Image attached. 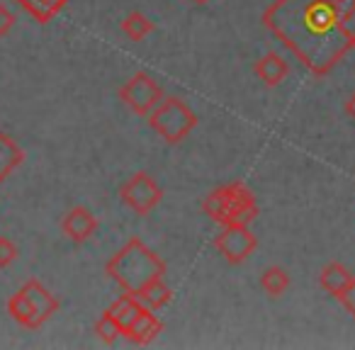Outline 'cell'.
Segmentation results:
<instances>
[{
	"label": "cell",
	"instance_id": "23",
	"mask_svg": "<svg viewBox=\"0 0 355 350\" xmlns=\"http://www.w3.org/2000/svg\"><path fill=\"white\" fill-rule=\"evenodd\" d=\"M12 25H15V15L10 12V8L0 6V37H6L12 30Z\"/></svg>",
	"mask_w": 355,
	"mask_h": 350
},
{
	"label": "cell",
	"instance_id": "17",
	"mask_svg": "<svg viewBox=\"0 0 355 350\" xmlns=\"http://www.w3.org/2000/svg\"><path fill=\"white\" fill-rule=\"evenodd\" d=\"M171 287L166 285V280L163 277H158V280H153V282H148L146 287H144L141 292L137 295V299L141 301L146 309H151V311H158V309H163V306L171 301Z\"/></svg>",
	"mask_w": 355,
	"mask_h": 350
},
{
	"label": "cell",
	"instance_id": "24",
	"mask_svg": "<svg viewBox=\"0 0 355 350\" xmlns=\"http://www.w3.org/2000/svg\"><path fill=\"white\" fill-rule=\"evenodd\" d=\"M345 114H348V117L355 122V93L350 95L348 100H345Z\"/></svg>",
	"mask_w": 355,
	"mask_h": 350
},
{
	"label": "cell",
	"instance_id": "10",
	"mask_svg": "<svg viewBox=\"0 0 355 350\" xmlns=\"http://www.w3.org/2000/svg\"><path fill=\"white\" fill-rule=\"evenodd\" d=\"M161 331H163V321L158 319L151 309L144 306V309L139 311V316L129 324V329L124 331L122 335L127 340H132L134 345H146V343H151L153 338H158Z\"/></svg>",
	"mask_w": 355,
	"mask_h": 350
},
{
	"label": "cell",
	"instance_id": "13",
	"mask_svg": "<svg viewBox=\"0 0 355 350\" xmlns=\"http://www.w3.org/2000/svg\"><path fill=\"white\" fill-rule=\"evenodd\" d=\"M15 3L32 17V20H37L40 25H46V22H51L66 6H69L71 0H15Z\"/></svg>",
	"mask_w": 355,
	"mask_h": 350
},
{
	"label": "cell",
	"instance_id": "15",
	"mask_svg": "<svg viewBox=\"0 0 355 350\" xmlns=\"http://www.w3.org/2000/svg\"><path fill=\"white\" fill-rule=\"evenodd\" d=\"M144 309V304L137 299L134 295H129V292H124V295H119L117 299H114V304L110 306V314H112V319L119 324V329H122V333L129 329V324H132L134 319L139 316V311Z\"/></svg>",
	"mask_w": 355,
	"mask_h": 350
},
{
	"label": "cell",
	"instance_id": "6",
	"mask_svg": "<svg viewBox=\"0 0 355 350\" xmlns=\"http://www.w3.org/2000/svg\"><path fill=\"white\" fill-rule=\"evenodd\" d=\"M163 198V190L148 173H137L119 188V200L132 209L134 214H148Z\"/></svg>",
	"mask_w": 355,
	"mask_h": 350
},
{
	"label": "cell",
	"instance_id": "4",
	"mask_svg": "<svg viewBox=\"0 0 355 350\" xmlns=\"http://www.w3.org/2000/svg\"><path fill=\"white\" fill-rule=\"evenodd\" d=\"M119 100L139 117H148L153 107L163 100V88L148 73H134L119 88Z\"/></svg>",
	"mask_w": 355,
	"mask_h": 350
},
{
	"label": "cell",
	"instance_id": "11",
	"mask_svg": "<svg viewBox=\"0 0 355 350\" xmlns=\"http://www.w3.org/2000/svg\"><path fill=\"white\" fill-rule=\"evenodd\" d=\"M253 71H256V76L268 85V88H275V85H280L282 80L287 78V73H290V66H287V61L282 59L280 54H275V51H268L266 56H261V59L256 61Z\"/></svg>",
	"mask_w": 355,
	"mask_h": 350
},
{
	"label": "cell",
	"instance_id": "9",
	"mask_svg": "<svg viewBox=\"0 0 355 350\" xmlns=\"http://www.w3.org/2000/svg\"><path fill=\"white\" fill-rule=\"evenodd\" d=\"M20 292L27 297V301L32 304V309H35L40 324L49 321L51 316L59 311V299H56V297L51 295V292L46 290V287L42 285L40 280H27L25 285L20 287Z\"/></svg>",
	"mask_w": 355,
	"mask_h": 350
},
{
	"label": "cell",
	"instance_id": "19",
	"mask_svg": "<svg viewBox=\"0 0 355 350\" xmlns=\"http://www.w3.org/2000/svg\"><path fill=\"white\" fill-rule=\"evenodd\" d=\"M122 32L132 42H141L144 37H148L153 32V22L146 15H141V12H129L122 20Z\"/></svg>",
	"mask_w": 355,
	"mask_h": 350
},
{
	"label": "cell",
	"instance_id": "25",
	"mask_svg": "<svg viewBox=\"0 0 355 350\" xmlns=\"http://www.w3.org/2000/svg\"><path fill=\"white\" fill-rule=\"evenodd\" d=\"M195 3H200V6H205V3H207V0H195Z\"/></svg>",
	"mask_w": 355,
	"mask_h": 350
},
{
	"label": "cell",
	"instance_id": "1",
	"mask_svg": "<svg viewBox=\"0 0 355 350\" xmlns=\"http://www.w3.org/2000/svg\"><path fill=\"white\" fill-rule=\"evenodd\" d=\"M353 0H275L263 25L314 76H326L353 46L345 15Z\"/></svg>",
	"mask_w": 355,
	"mask_h": 350
},
{
	"label": "cell",
	"instance_id": "18",
	"mask_svg": "<svg viewBox=\"0 0 355 350\" xmlns=\"http://www.w3.org/2000/svg\"><path fill=\"white\" fill-rule=\"evenodd\" d=\"M290 287V275L287 270H282L280 265H270L263 270L261 275V290L266 292L268 297H282Z\"/></svg>",
	"mask_w": 355,
	"mask_h": 350
},
{
	"label": "cell",
	"instance_id": "22",
	"mask_svg": "<svg viewBox=\"0 0 355 350\" xmlns=\"http://www.w3.org/2000/svg\"><path fill=\"white\" fill-rule=\"evenodd\" d=\"M336 299H338L340 304H343V309L348 311L350 316H355V277L350 280V285L345 287V290L340 292V295L336 297Z\"/></svg>",
	"mask_w": 355,
	"mask_h": 350
},
{
	"label": "cell",
	"instance_id": "8",
	"mask_svg": "<svg viewBox=\"0 0 355 350\" xmlns=\"http://www.w3.org/2000/svg\"><path fill=\"white\" fill-rule=\"evenodd\" d=\"M61 231L71 238L73 243H83L98 231V219L90 209L85 207H73L64 214L61 219Z\"/></svg>",
	"mask_w": 355,
	"mask_h": 350
},
{
	"label": "cell",
	"instance_id": "12",
	"mask_svg": "<svg viewBox=\"0 0 355 350\" xmlns=\"http://www.w3.org/2000/svg\"><path fill=\"white\" fill-rule=\"evenodd\" d=\"M22 161H25V151L17 146V141L10 134L0 132V183H6L22 166Z\"/></svg>",
	"mask_w": 355,
	"mask_h": 350
},
{
	"label": "cell",
	"instance_id": "7",
	"mask_svg": "<svg viewBox=\"0 0 355 350\" xmlns=\"http://www.w3.org/2000/svg\"><path fill=\"white\" fill-rule=\"evenodd\" d=\"M258 241L248 227H224L214 238V248L222 253V258L232 265L243 263L253 251H256Z\"/></svg>",
	"mask_w": 355,
	"mask_h": 350
},
{
	"label": "cell",
	"instance_id": "5",
	"mask_svg": "<svg viewBox=\"0 0 355 350\" xmlns=\"http://www.w3.org/2000/svg\"><path fill=\"white\" fill-rule=\"evenodd\" d=\"M224 193H227V204H224V212L217 224H222V227H248L258 217L256 195L243 183L224 185Z\"/></svg>",
	"mask_w": 355,
	"mask_h": 350
},
{
	"label": "cell",
	"instance_id": "21",
	"mask_svg": "<svg viewBox=\"0 0 355 350\" xmlns=\"http://www.w3.org/2000/svg\"><path fill=\"white\" fill-rule=\"evenodd\" d=\"M17 256H20V251H17L15 243L8 236H0V268L12 265V263L17 261Z\"/></svg>",
	"mask_w": 355,
	"mask_h": 350
},
{
	"label": "cell",
	"instance_id": "16",
	"mask_svg": "<svg viewBox=\"0 0 355 350\" xmlns=\"http://www.w3.org/2000/svg\"><path fill=\"white\" fill-rule=\"evenodd\" d=\"M8 314L12 316V321H17V324L25 326V329H40L42 326L35 314V309H32V304L27 301V297L22 295L20 290L8 299Z\"/></svg>",
	"mask_w": 355,
	"mask_h": 350
},
{
	"label": "cell",
	"instance_id": "14",
	"mask_svg": "<svg viewBox=\"0 0 355 350\" xmlns=\"http://www.w3.org/2000/svg\"><path fill=\"white\" fill-rule=\"evenodd\" d=\"M353 277L355 275L343 265V263H329V265L319 272V287L324 292H329V295L338 297L340 292L350 285V280H353Z\"/></svg>",
	"mask_w": 355,
	"mask_h": 350
},
{
	"label": "cell",
	"instance_id": "2",
	"mask_svg": "<svg viewBox=\"0 0 355 350\" xmlns=\"http://www.w3.org/2000/svg\"><path fill=\"white\" fill-rule=\"evenodd\" d=\"M105 272L122 287V292H129V295L137 297L148 282L166 275V263L141 238L134 236L110 258L107 265H105Z\"/></svg>",
	"mask_w": 355,
	"mask_h": 350
},
{
	"label": "cell",
	"instance_id": "20",
	"mask_svg": "<svg viewBox=\"0 0 355 350\" xmlns=\"http://www.w3.org/2000/svg\"><path fill=\"white\" fill-rule=\"evenodd\" d=\"M95 333H98V338L103 340L105 345H114L119 335H122V329H119V324L112 319L110 311H103V316L95 321Z\"/></svg>",
	"mask_w": 355,
	"mask_h": 350
},
{
	"label": "cell",
	"instance_id": "3",
	"mask_svg": "<svg viewBox=\"0 0 355 350\" xmlns=\"http://www.w3.org/2000/svg\"><path fill=\"white\" fill-rule=\"evenodd\" d=\"M148 127L166 143H180L198 127V114L180 98H163L148 112Z\"/></svg>",
	"mask_w": 355,
	"mask_h": 350
}]
</instances>
